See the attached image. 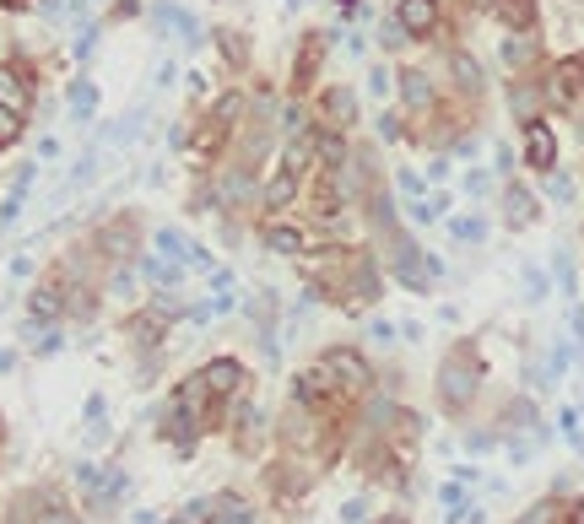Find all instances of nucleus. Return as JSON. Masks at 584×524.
<instances>
[{"instance_id":"1","label":"nucleus","mask_w":584,"mask_h":524,"mask_svg":"<svg viewBox=\"0 0 584 524\" xmlns=\"http://www.w3.org/2000/svg\"><path fill=\"white\" fill-rule=\"evenodd\" d=\"M476 389H482V357H476V346H455L438 362V406L460 416L476 400Z\"/></svg>"},{"instance_id":"2","label":"nucleus","mask_w":584,"mask_h":524,"mask_svg":"<svg viewBox=\"0 0 584 524\" xmlns=\"http://www.w3.org/2000/svg\"><path fill=\"white\" fill-rule=\"evenodd\" d=\"M211 395L206 379H190V384H179V395H174V406H168V433H174L179 449H195V438H201V427H206V411H201V400Z\"/></svg>"},{"instance_id":"3","label":"nucleus","mask_w":584,"mask_h":524,"mask_svg":"<svg viewBox=\"0 0 584 524\" xmlns=\"http://www.w3.org/2000/svg\"><path fill=\"white\" fill-rule=\"evenodd\" d=\"M244 109H249V98H244V92H222V98H217V109H211V119L201 125V136H195V146H201V152L211 157L222 141H228V130L238 125V119H244Z\"/></svg>"},{"instance_id":"4","label":"nucleus","mask_w":584,"mask_h":524,"mask_svg":"<svg viewBox=\"0 0 584 524\" xmlns=\"http://www.w3.org/2000/svg\"><path fill=\"white\" fill-rule=\"evenodd\" d=\"M320 368H325V379H336L347 395H363L368 384H374V373H368V362L357 357V352H347V346H336V352H325L320 357Z\"/></svg>"},{"instance_id":"5","label":"nucleus","mask_w":584,"mask_h":524,"mask_svg":"<svg viewBox=\"0 0 584 524\" xmlns=\"http://www.w3.org/2000/svg\"><path fill=\"white\" fill-rule=\"evenodd\" d=\"M28 103H33V71L22 60H6L0 65V109L28 114Z\"/></svg>"},{"instance_id":"6","label":"nucleus","mask_w":584,"mask_h":524,"mask_svg":"<svg viewBox=\"0 0 584 524\" xmlns=\"http://www.w3.org/2000/svg\"><path fill=\"white\" fill-rule=\"evenodd\" d=\"M584 92V55H568V60H557L552 65V76H547V103H557V109H568Z\"/></svg>"},{"instance_id":"7","label":"nucleus","mask_w":584,"mask_h":524,"mask_svg":"<svg viewBox=\"0 0 584 524\" xmlns=\"http://www.w3.org/2000/svg\"><path fill=\"white\" fill-rule=\"evenodd\" d=\"M292 400H298V411H330L336 406V384H325V368L298 373L292 379Z\"/></svg>"},{"instance_id":"8","label":"nucleus","mask_w":584,"mask_h":524,"mask_svg":"<svg viewBox=\"0 0 584 524\" xmlns=\"http://www.w3.org/2000/svg\"><path fill=\"white\" fill-rule=\"evenodd\" d=\"M525 168H536V173L557 168V136L541 119H525Z\"/></svg>"},{"instance_id":"9","label":"nucleus","mask_w":584,"mask_h":524,"mask_svg":"<svg viewBox=\"0 0 584 524\" xmlns=\"http://www.w3.org/2000/svg\"><path fill=\"white\" fill-rule=\"evenodd\" d=\"M395 22H401L406 38H433L438 33V0H401Z\"/></svg>"},{"instance_id":"10","label":"nucleus","mask_w":584,"mask_h":524,"mask_svg":"<svg viewBox=\"0 0 584 524\" xmlns=\"http://www.w3.org/2000/svg\"><path fill=\"white\" fill-rule=\"evenodd\" d=\"M449 76H455V87L466 92V98H482V92H487L482 60H476V55H466V49H455V55H449Z\"/></svg>"},{"instance_id":"11","label":"nucleus","mask_w":584,"mask_h":524,"mask_svg":"<svg viewBox=\"0 0 584 524\" xmlns=\"http://www.w3.org/2000/svg\"><path fill=\"white\" fill-rule=\"evenodd\" d=\"M320 114H325L336 130L357 125V92H352V87H330L325 98H320Z\"/></svg>"},{"instance_id":"12","label":"nucleus","mask_w":584,"mask_h":524,"mask_svg":"<svg viewBox=\"0 0 584 524\" xmlns=\"http://www.w3.org/2000/svg\"><path fill=\"white\" fill-rule=\"evenodd\" d=\"M503 217H509V227H530V222L541 217L536 195H530L525 184H509V190H503Z\"/></svg>"},{"instance_id":"13","label":"nucleus","mask_w":584,"mask_h":524,"mask_svg":"<svg viewBox=\"0 0 584 524\" xmlns=\"http://www.w3.org/2000/svg\"><path fill=\"white\" fill-rule=\"evenodd\" d=\"M347 303H374L379 298V271H374V260H357L352 271H347Z\"/></svg>"},{"instance_id":"14","label":"nucleus","mask_w":584,"mask_h":524,"mask_svg":"<svg viewBox=\"0 0 584 524\" xmlns=\"http://www.w3.org/2000/svg\"><path fill=\"white\" fill-rule=\"evenodd\" d=\"M98 249L109 254V260H130V254H136V222H109L98 233Z\"/></svg>"},{"instance_id":"15","label":"nucleus","mask_w":584,"mask_h":524,"mask_svg":"<svg viewBox=\"0 0 584 524\" xmlns=\"http://www.w3.org/2000/svg\"><path fill=\"white\" fill-rule=\"evenodd\" d=\"M320 60H325V38L309 33L303 38V49H298V65H292V87H309L314 76H320Z\"/></svg>"},{"instance_id":"16","label":"nucleus","mask_w":584,"mask_h":524,"mask_svg":"<svg viewBox=\"0 0 584 524\" xmlns=\"http://www.w3.org/2000/svg\"><path fill=\"white\" fill-rule=\"evenodd\" d=\"M28 314L38 319V325H49V319L65 314V287H60V281H44V287L33 292V298H28Z\"/></svg>"},{"instance_id":"17","label":"nucleus","mask_w":584,"mask_h":524,"mask_svg":"<svg viewBox=\"0 0 584 524\" xmlns=\"http://www.w3.org/2000/svg\"><path fill=\"white\" fill-rule=\"evenodd\" d=\"M201 379H206L211 395H233V389L244 384V368H238L233 357H217V362H206V373H201Z\"/></svg>"},{"instance_id":"18","label":"nucleus","mask_w":584,"mask_h":524,"mask_svg":"<svg viewBox=\"0 0 584 524\" xmlns=\"http://www.w3.org/2000/svg\"><path fill=\"white\" fill-rule=\"evenodd\" d=\"M314 152H320V168L325 173H341V163H347V136H341L336 125H325L320 136H314Z\"/></svg>"},{"instance_id":"19","label":"nucleus","mask_w":584,"mask_h":524,"mask_svg":"<svg viewBox=\"0 0 584 524\" xmlns=\"http://www.w3.org/2000/svg\"><path fill=\"white\" fill-rule=\"evenodd\" d=\"M265 249H271V254H287V260H292V254H303V249H309V238H303V227L271 222V227H265Z\"/></svg>"},{"instance_id":"20","label":"nucleus","mask_w":584,"mask_h":524,"mask_svg":"<svg viewBox=\"0 0 584 524\" xmlns=\"http://www.w3.org/2000/svg\"><path fill=\"white\" fill-rule=\"evenodd\" d=\"M401 98H406L411 114H428L433 109V82L422 71H401Z\"/></svg>"},{"instance_id":"21","label":"nucleus","mask_w":584,"mask_h":524,"mask_svg":"<svg viewBox=\"0 0 584 524\" xmlns=\"http://www.w3.org/2000/svg\"><path fill=\"white\" fill-rule=\"evenodd\" d=\"M157 22H163L168 33H179V44H201V22H195L190 11H179V6H157Z\"/></svg>"},{"instance_id":"22","label":"nucleus","mask_w":584,"mask_h":524,"mask_svg":"<svg viewBox=\"0 0 584 524\" xmlns=\"http://www.w3.org/2000/svg\"><path fill=\"white\" fill-rule=\"evenodd\" d=\"M292 195H298V173L282 168L271 184H265V211H287V206H292Z\"/></svg>"},{"instance_id":"23","label":"nucleus","mask_w":584,"mask_h":524,"mask_svg":"<svg viewBox=\"0 0 584 524\" xmlns=\"http://www.w3.org/2000/svg\"><path fill=\"white\" fill-rule=\"evenodd\" d=\"M493 11L509 22L514 33H530V28H536V0H498Z\"/></svg>"},{"instance_id":"24","label":"nucleus","mask_w":584,"mask_h":524,"mask_svg":"<svg viewBox=\"0 0 584 524\" xmlns=\"http://www.w3.org/2000/svg\"><path fill=\"white\" fill-rule=\"evenodd\" d=\"M163 325H168V314H163V308H152V314H136L125 330H130V341H136V346H152L157 335H163Z\"/></svg>"},{"instance_id":"25","label":"nucleus","mask_w":584,"mask_h":524,"mask_svg":"<svg viewBox=\"0 0 584 524\" xmlns=\"http://www.w3.org/2000/svg\"><path fill=\"white\" fill-rule=\"evenodd\" d=\"M125 487H130L125 470H109V476H98V487H92V508H114L119 497H125Z\"/></svg>"},{"instance_id":"26","label":"nucleus","mask_w":584,"mask_h":524,"mask_svg":"<svg viewBox=\"0 0 584 524\" xmlns=\"http://www.w3.org/2000/svg\"><path fill=\"white\" fill-rule=\"evenodd\" d=\"M541 98H547V92H541V87H530V82H514V92H509V109L520 114V125H525V119H536Z\"/></svg>"},{"instance_id":"27","label":"nucleus","mask_w":584,"mask_h":524,"mask_svg":"<svg viewBox=\"0 0 584 524\" xmlns=\"http://www.w3.org/2000/svg\"><path fill=\"white\" fill-rule=\"evenodd\" d=\"M71 114H76V125H87V119L98 114V87H92V82L71 87Z\"/></svg>"},{"instance_id":"28","label":"nucleus","mask_w":584,"mask_h":524,"mask_svg":"<svg viewBox=\"0 0 584 524\" xmlns=\"http://www.w3.org/2000/svg\"><path fill=\"white\" fill-rule=\"evenodd\" d=\"M503 60H509L514 71H520V65H530V60H536V38H530V33H514L509 44H503Z\"/></svg>"},{"instance_id":"29","label":"nucleus","mask_w":584,"mask_h":524,"mask_svg":"<svg viewBox=\"0 0 584 524\" xmlns=\"http://www.w3.org/2000/svg\"><path fill=\"white\" fill-rule=\"evenodd\" d=\"M38 503H44V514H33V524H76V514L60 503V497H49V492H38Z\"/></svg>"},{"instance_id":"30","label":"nucleus","mask_w":584,"mask_h":524,"mask_svg":"<svg viewBox=\"0 0 584 524\" xmlns=\"http://www.w3.org/2000/svg\"><path fill=\"white\" fill-rule=\"evenodd\" d=\"M146 276L157 281V292H163V287H179V276H184V260H152V265H146Z\"/></svg>"},{"instance_id":"31","label":"nucleus","mask_w":584,"mask_h":524,"mask_svg":"<svg viewBox=\"0 0 584 524\" xmlns=\"http://www.w3.org/2000/svg\"><path fill=\"white\" fill-rule=\"evenodd\" d=\"M217 44H222V55H228V65H238V71H244V65H249V49H244V33H233V28H222V33H217Z\"/></svg>"},{"instance_id":"32","label":"nucleus","mask_w":584,"mask_h":524,"mask_svg":"<svg viewBox=\"0 0 584 524\" xmlns=\"http://www.w3.org/2000/svg\"><path fill=\"white\" fill-rule=\"evenodd\" d=\"M217 508H222V514H217L222 524H255L249 503H244V497H233V492H228V497H217Z\"/></svg>"},{"instance_id":"33","label":"nucleus","mask_w":584,"mask_h":524,"mask_svg":"<svg viewBox=\"0 0 584 524\" xmlns=\"http://www.w3.org/2000/svg\"><path fill=\"white\" fill-rule=\"evenodd\" d=\"M157 249H163L168 260H184V254H190V238H179L174 227H163V233H157Z\"/></svg>"},{"instance_id":"34","label":"nucleus","mask_w":584,"mask_h":524,"mask_svg":"<svg viewBox=\"0 0 584 524\" xmlns=\"http://www.w3.org/2000/svg\"><path fill=\"white\" fill-rule=\"evenodd\" d=\"M22 136V114H11V109H0V146H11Z\"/></svg>"},{"instance_id":"35","label":"nucleus","mask_w":584,"mask_h":524,"mask_svg":"<svg viewBox=\"0 0 584 524\" xmlns=\"http://www.w3.org/2000/svg\"><path fill=\"white\" fill-rule=\"evenodd\" d=\"M520 524H557V503H552V497H547V503H536Z\"/></svg>"},{"instance_id":"36","label":"nucleus","mask_w":584,"mask_h":524,"mask_svg":"<svg viewBox=\"0 0 584 524\" xmlns=\"http://www.w3.org/2000/svg\"><path fill=\"white\" fill-rule=\"evenodd\" d=\"M509 422H520V427H536V406H530V400H514V406H509Z\"/></svg>"},{"instance_id":"37","label":"nucleus","mask_w":584,"mask_h":524,"mask_svg":"<svg viewBox=\"0 0 584 524\" xmlns=\"http://www.w3.org/2000/svg\"><path fill=\"white\" fill-rule=\"evenodd\" d=\"M482 233H487V227L476 222V217H460V222H455V238H466V244H476Z\"/></svg>"},{"instance_id":"38","label":"nucleus","mask_w":584,"mask_h":524,"mask_svg":"<svg viewBox=\"0 0 584 524\" xmlns=\"http://www.w3.org/2000/svg\"><path fill=\"white\" fill-rule=\"evenodd\" d=\"M249 190H255V179H244V173H233V179H228V190H222V195H228V200H244Z\"/></svg>"},{"instance_id":"39","label":"nucleus","mask_w":584,"mask_h":524,"mask_svg":"<svg viewBox=\"0 0 584 524\" xmlns=\"http://www.w3.org/2000/svg\"><path fill=\"white\" fill-rule=\"evenodd\" d=\"M379 136H384V141H395V136H401V119L384 114V119H379Z\"/></svg>"},{"instance_id":"40","label":"nucleus","mask_w":584,"mask_h":524,"mask_svg":"<svg viewBox=\"0 0 584 524\" xmlns=\"http://www.w3.org/2000/svg\"><path fill=\"white\" fill-rule=\"evenodd\" d=\"M6 524H33V519H28V514H22V503H17V514H11Z\"/></svg>"},{"instance_id":"41","label":"nucleus","mask_w":584,"mask_h":524,"mask_svg":"<svg viewBox=\"0 0 584 524\" xmlns=\"http://www.w3.org/2000/svg\"><path fill=\"white\" fill-rule=\"evenodd\" d=\"M471 6H476V11H493V6H498V0H471Z\"/></svg>"},{"instance_id":"42","label":"nucleus","mask_w":584,"mask_h":524,"mask_svg":"<svg viewBox=\"0 0 584 524\" xmlns=\"http://www.w3.org/2000/svg\"><path fill=\"white\" fill-rule=\"evenodd\" d=\"M379 524H406V519H401V514H384V519H379Z\"/></svg>"},{"instance_id":"43","label":"nucleus","mask_w":584,"mask_h":524,"mask_svg":"<svg viewBox=\"0 0 584 524\" xmlns=\"http://www.w3.org/2000/svg\"><path fill=\"white\" fill-rule=\"evenodd\" d=\"M11 368V352H0V373H6Z\"/></svg>"},{"instance_id":"44","label":"nucleus","mask_w":584,"mask_h":524,"mask_svg":"<svg viewBox=\"0 0 584 524\" xmlns=\"http://www.w3.org/2000/svg\"><path fill=\"white\" fill-rule=\"evenodd\" d=\"M6 6H11V11H22V6H28V0H6Z\"/></svg>"},{"instance_id":"45","label":"nucleus","mask_w":584,"mask_h":524,"mask_svg":"<svg viewBox=\"0 0 584 524\" xmlns=\"http://www.w3.org/2000/svg\"><path fill=\"white\" fill-rule=\"evenodd\" d=\"M206 524H222V519H206Z\"/></svg>"}]
</instances>
